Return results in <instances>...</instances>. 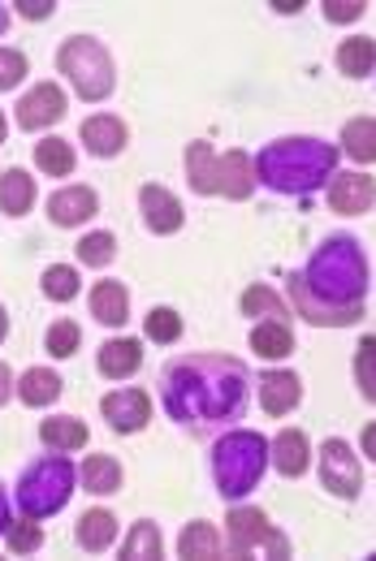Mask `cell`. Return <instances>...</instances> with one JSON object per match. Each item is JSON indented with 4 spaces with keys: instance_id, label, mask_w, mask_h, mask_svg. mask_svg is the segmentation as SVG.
Listing matches in <instances>:
<instances>
[{
    "instance_id": "1",
    "label": "cell",
    "mask_w": 376,
    "mask_h": 561,
    "mask_svg": "<svg viewBox=\"0 0 376 561\" xmlns=\"http://www.w3.org/2000/svg\"><path fill=\"white\" fill-rule=\"evenodd\" d=\"M368 294V255L355 238L333 233L307 260V268L290 277V302L316 329H346L364 320Z\"/></svg>"
},
{
    "instance_id": "2",
    "label": "cell",
    "mask_w": 376,
    "mask_h": 561,
    "mask_svg": "<svg viewBox=\"0 0 376 561\" xmlns=\"http://www.w3.org/2000/svg\"><path fill=\"white\" fill-rule=\"evenodd\" d=\"M247 367L229 354H186L173 358L160 376L164 411L169 420L200 432V427H221L247 411Z\"/></svg>"
},
{
    "instance_id": "3",
    "label": "cell",
    "mask_w": 376,
    "mask_h": 561,
    "mask_svg": "<svg viewBox=\"0 0 376 561\" xmlns=\"http://www.w3.org/2000/svg\"><path fill=\"white\" fill-rule=\"evenodd\" d=\"M255 182L277 195H311L338 173V147L324 139H277L255 160Z\"/></svg>"
},
{
    "instance_id": "4",
    "label": "cell",
    "mask_w": 376,
    "mask_h": 561,
    "mask_svg": "<svg viewBox=\"0 0 376 561\" xmlns=\"http://www.w3.org/2000/svg\"><path fill=\"white\" fill-rule=\"evenodd\" d=\"M186 178L195 195L251 199L255 195V164L247 151H213L208 142L186 147Z\"/></svg>"
},
{
    "instance_id": "5",
    "label": "cell",
    "mask_w": 376,
    "mask_h": 561,
    "mask_svg": "<svg viewBox=\"0 0 376 561\" xmlns=\"http://www.w3.org/2000/svg\"><path fill=\"white\" fill-rule=\"evenodd\" d=\"M264 467H269V440L260 432L238 427L213 445V480L226 501H242L247 492H255Z\"/></svg>"
},
{
    "instance_id": "6",
    "label": "cell",
    "mask_w": 376,
    "mask_h": 561,
    "mask_svg": "<svg viewBox=\"0 0 376 561\" xmlns=\"http://www.w3.org/2000/svg\"><path fill=\"white\" fill-rule=\"evenodd\" d=\"M75 467H70V458L66 454H44V458H35L26 471H22V480H18V510L26 514V518H48V514H57L66 501H70V492H75Z\"/></svg>"
},
{
    "instance_id": "7",
    "label": "cell",
    "mask_w": 376,
    "mask_h": 561,
    "mask_svg": "<svg viewBox=\"0 0 376 561\" xmlns=\"http://www.w3.org/2000/svg\"><path fill=\"white\" fill-rule=\"evenodd\" d=\"M57 70L70 78V87L78 91V100H104L113 87H117V73H113V57L100 39L91 35H75L57 48Z\"/></svg>"
},
{
    "instance_id": "8",
    "label": "cell",
    "mask_w": 376,
    "mask_h": 561,
    "mask_svg": "<svg viewBox=\"0 0 376 561\" xmlns=\"http://www.w3.org/2000/svg\"><path fill=\"white\" fill-rule=\"evenodd\" d=\"M226 545H229V558H290L295 553L290 540H286V531H277L264 510L238 505V501H229Z\"/></svg>"
},
{
    "instance_id": "9",
    "label": "cell",
    "mask_w": 376,
    "mask_h": 561,
    "mask_svg": "<svg viewBox=\"0 0 376 561\" xmlns=\"http://www.w3.org/2000/svg\"><path fill=\"white\" fill-rule=\"evenodd\" d=\"M320 484L342 501H355L364 492V462L351 454V445L342 436H329L320 445Z\"/></svg>"
},
{
    "instance_id": "10",
    "label": "cell",
    "mask_w": 376,
    "mask_h": 561,
    "mask_svg": "<svg viewBox=\"0 0 376 561\" xmlns=\"http://www.w3.org/2000/svg\"><path fill=\"white\" fill-rule=\"evenodd\" d=\"M61 117H66V91H61L57 82H39L35 91H26V95L18 100V126H22L26 135L48 130V126H57Z\"/></svg>"
},
{
    "instance_id": "11",
    "label": "cell",
    "mask_w": 376,
    "mask_h": 561,
    "mask_svg": "<svg viewBox=\"0 0 376 561\" xmlns=\"http://www.w3.org/2000/svg\"><path fill=\"white\" fill-rule=\"evenodd\" d=\"M100 411H104V420H109L113 432L130 436V432H144L151 423V398L144 389H117V393H109L100 402Z\"/></svg>"
},
{
    "instance_id": "12",
    "label": "cell",
    "mask_w": 376,
    "mask_h": 561,
    "mask_svg": "<svg viewBox=\"0 0 376 561\" xmlns=\"http://www.w3.org/2000/svg\"><path fill=\"white\" fill-rule=\"evenodd\" d=\"M324 191H329V208L342 211V216H364V211H373V199H376L373 173H333V178L324 182Z\"/></svg>"
},
{
    "instance_id": "13",
    "label": "cell",
    "mask_w": 376,
    "mask_h": 561,
    "mask_svg": "<svg viewBox=\"0 0 376 561\" xmlns=\"http://www.w3.org/2000/svg\"><path fill=\"white\" fill-rule=\"evenodd\" d=\"M255 389H260V407H264L273 420L290 415V411L303 402V380L295 376V371H286V367H269V371H260Z\"/></svg>"
},
{
    "instance_id": "14",
    "label": "cell",
    "mask_w": 376,
    "mask_h": 561,
    "mask_svg": "<svg viewBox=\"0 0 376 561\" xmlns=\"http://www.w3.org/2000/svg\"><path fill=\"white\" fill-rule=\"evenodd\" d=\"M139 211H144L151 233H178L182 220H186V211L173 199V191H164V186H156V182L139 191Z\"/></svg>"
},
{
    "instance_id": "15",
    "label": "cell",
    "mask_w": 376,
    "mask_h": 561,
    "mask_svg": "<svg viewBox=\"0 0 376 561\" xmlns=\"http://www.w3.org/2000/svg\"><path fill=\"white\" fill-rule=\"evenodd\" d=\"M78 139L87 142V151L91 156H117L126 139H130V130H126V122L122 117H113V113H95V117H87L82 122V130H78Z\"/></svg>"
},
{
    "instance_id": "16",
    "label": "cell",
    "mask_w": 376,
    "mask_h": 561,
    "mask_svg": "<svg viewBox=\"0 0 376 561\" xmlns=\"http://www.w3.org/2000/svg\"><path fill=\"white\" fill-rule=\"evenodd\" d=\"M95 211H100V199H95L91 186H61V191L48 199V216H53V225H61V229L87 225Z\"/></svg>"
},
{
    "instance_id": "17",
    "label": "cell",
    "mask_w": 376,
    "mask_h": 561,
    "mask_svg": "<svg viewBox=\"0 0 376 561\" xmlns=\"http://www.w3.org/2000/svg\"><path fill=\"white\" fill-rule=\"evenodd\" d=\"M269 462H273L277 476H286V480H299L303 471L311 467V445H307V436H303L299 427L277 432V440L269 445Z\"/></svg>"
},
{
    "instance_id": "18",
    "label": "cell",
    "mask_w": 376,
    "mask_h": 561,
    "mask_svg": "<svg viewBox=\"0 0 376 561\" xmlns=\"http://www.w3.org/2000/svg\"><path fill=\"white\" fill-rule=\"evenodd\" d=\"M91 316L109 329H122L130 320V289L122 280H95L91 285Z\"/></svg>"
},
{
    "instance_id": "19",
    "label": "cell",
    "mask_w": 376,
    "mask_h": 561,
    "mask_svg": "<svg viewBox=\"0 0 376 561\" xmlns=\"http://www.w3.org/2000/svg\"><path fill=\"white\" fill-rule=\"evenodd\" d=\"M61 389H66V380H61L53 367H31V371H22L18 385H13V393H18L22 407H31V411L53 407V402L61 398Z\"/></svg>"
},
{
    "instance_id": "20",
    "label": "cell",
    "mask_w": 376,
    "mask_h": 561,
    "mask_svg": "<svg viewBox=\"0 0 376 561\" xmlns=\"http://www.w3.org/2000/svg\"><path fill=\"white\" fill-rule=\"evenodd\" d=\"M139 363H144V351H139L135 337H113V342H104L100 354H95V367H100V376H109V380L135 376Z\"/></svg>"
},
{
    "instance_id": "21",
    "label": "cell",
    "mask_w": 376,
    "mask_h": 561,
    "mask_svg": "<svg viewBox=\"0 0 376 561\" xmlns=\"http://www.w3.org/2000/svg\"><path fill=\"white\" fill-rule=\"evenodd\" d=\"M117 545V518L109 510H87L78 518V549L87 553H109Z\"/></svg>"
},
{
    "instance_id": "22",
    "label": "cell",
    "mask_w": 376,
    "mask_h": 561,
    "mask_svg": "<svg viewBox=\"0 0 376 561\" xmlns=\"http://www.w3.org/2000/svg\"><path fill=\"white\" fill-rule=\"evenodd\" d=\"M178 558H186V561L221 558V536H217V527H213V523H204V518L186 523V527H182V536H178Z\"/></svg>"
},
{
    "instance_id": "23",
    "label": "cell",
    "mask_w": 376,
    "mask_h": 561,
    "mask_svg": "<svg viewBox=\"0 0 376 561\" xmlns=\"http://www.w3.org/2000/svg\"><path fill=\"white\" fill-rule=\"evenodd\" d=\"M82 489L95 492V496H109V492H122V462L113 454H91L78 471Z\"/></svg>"
},
{
    "instance_id": "24",
    "label": "cell",
    "mask_w": 376,
    "mask_h": 561,
    "mask_svg": "<svg viewBox=\"0 0 376 561\" xmlns=\"http://www.w3.org/2000/svg\"><path fill=\"white\" fill-rule=\"evenodd\" d=\"M31 204H35V178L26 169L0 173V211L4 216H26Z\"/></svg>"
},
{
    "instance_id": "25",
    "label": "cell",
    "mask_w": 376,
    "mask_h": 561,
    "mask_svg": "<svg viewBox=\"0 0 376 561\" xmlns=\"http://www.w3.org/2000/svg\"><path fill=\"white\" fill-rule=\"evenodd\" d=\"M251 351L260 354V358H290V354H295V333H290V324H282V320H260V324L251 329Z\"/></svg>"
},
{
    "instance_id": "26",
    "label": "cell",
    "mask_w": 376,
    "mask_h": 561,
    "mask_svg": "<svg viewBox=\"0 0 376 561\" xmlns=\"http://www.w3.org/2000/svg\"><path fill=\"white\" fill-rule=\"evenodd\" d=\"M39 440L57 454H75L87 445V423L75 420V415H57V420H44L39 423Z\"/></svg>"
},
{
    "instance_id": "27",
    "label": "cell",
    "mask_w": 376,
    "mask_h": 561,
    "mask_svg": "<svg viewBox=\"0 0 376 561\" xmlns=\"http://www.w3.org/2000/svg\"><path fill=\"white\" fill-rule=\"evenodd\" d=\"M242 316H251V320H290V311H286V302H282V294L273 289V285H264V280H255L247 294H242Z\"/></svg>"
},
{
    "instance_id": "28",
    "label": "cell",
    "mask_w": 376,
    "mask_h": 561,
    "mask_svg": "<svg viewBox=\"0 0 376 561\" xmlns=\"http://www.w3.org/2000/svg\"><path fill=\"white\" fill-rule=\"evenodd\" d=\"M333 61H338V70L346 73V78H368V73H373V61H376V44L368 39V35L342 39Z\"/></svg>"
},
{
    "instance_id": "29",
    "label": "cell",
    "mask_w": 376,
    "mask_h": 561,
    "mask_svg": "<svg viewBox=\"0 0 376 561\" xmlns=\"http://www.w3.org/2000/svg\"><path fill=\"white\" fill-rule=\"evenodd\" d=\"M122 558L126 561H156L164 558V540H160V527L156 523H135L130 527V536H126V545H122Z\"/></svg>"
},
{
    "instance_id": "30",
    "label": "cell",
    "mask_w": 376,
    "mask_h": 561,
    "mask_svg": "<svg viewBox=\"0 0 376 561\" xmlns=\"http://www.w3.org/2000/svg\"><path fill=\"white\" fill-rule=\"evenodd\" d=\"M342 147L346 156H355L360 164H373L376 160V122L373 117H355L342 126Z\"/></svg>"
},
{
    "instance_id": "31",
    "label": "cell",
    "mask_w": 376,
    "mask_h": 561,
    "mask_svg": "<svg viewBox=\"0 0 376 561\" xmlns=\"http://www.w3.org/2000/svg\"><path fill=\"white\" fill-rule=\"evenodd\" d=\"M35 164L48 178H70L75 173V147L66 139H39L35 142Z\"/></svg>"
},
{
    "instance_id": "32",
    "label": "cell",
    "mask_w": 376,
    "mask_h": 561,
    "mask_svg": "<svg viewBox=\"0 0 376 561\" xmlns=\"http://www.w3.org/2000/svg\"><path fill=\"white\" fill-rule=\"evenodd\" d=\"M144 333L156 346H173L182 337V316L173 307H151L148 316H144Z\"/></svg>"
},
{
    "instance_id": "33",
    "label": "cell",
    "mask_w": 376,
    "mask_h": 561,
    "mask_svg": "<svg viewBox=\"0 0 376 561\" xmlns=\"http://www.w3.org/2000/svg\"><path fill=\"white\" fill-rule=\"evenodd\" d=\"M4 545H9V553L13 558H26V553H35L39 545H44V527H39V518H18V523H9V531H4Z\"/></svg>"
},
{
    "instance_id": "34",
    "label": "cell",
    "mask_w": 376,
    "mask_h": 561,
    "mask_svg": "<svg viewBox=\"0 0 376 561\" xmlns=\"http://www.w3.org/2000/svg\"><path fill=\"white\" fill-rule=\"evenodd\" d=\"M44 298H53V302H75L78 289H82V280L70 264H53V268H44Z\"/></svg>"
},
{
    "instance_id": "35",
    "label": "cell",
    "mask_w": 376,
    "mask_h": 561,
    "mask_svg": "<svg viewBox=\"0 0 376 561\" xmlns=\"http://www.w3.org/2000/svg\"><path fill=\"white\" fill-rule=\"evenodd\" d=\"M117 260V238L113 233H87L82 242H78V264H87V268H104V264H113Z\"/></svg>"
},
{
    "instance_id": "36",
    "label": "cell",
    "mask_w": 376,
    "mask_h": 561,
    "mask_svg": "<svg viewBox=\"0 0 376 561\" xmlns=\"http://www.w3.org/2000/svg\"><path fill=\"white\" fill-rule=\"evenodd\" d=\"M78 342H82V329H78L75 320H57L48 329V337H44V351L53 354V358H75Z\"/></svg>"
},
{
    "instance_id": "37",
    "label": "cell",
    "mask_w": 376,
    "mask_h": 561,
    "mask_svg": "<svg viewBox=\"0 0 376 561\" xmlns=\"http://www.w3.org/2000/svg\"><path fill=\"white\" fill-rule=\"evenodd\" d=\"M26 73H31V66H26V57L18 48H0V91H13Z\"/></svg>"
},
{
    "instance_id": "38",
    "label": "cell",
    "mask_w": 376,
    "mask_h": 561,
    "mask_svg": "<svg viewBox=\"0 0 376 561\" xmlns=\"http://www.w3.org/2000/svg\"><path fill=\"white\" fill-rule=\"evenodd\" d=\"M373 337H364L360 342V358H355V371H360V389H364V398L373 402L376 398V380H373Z\"/></svg>"
},
{
    "instance_id": "39",
    "label": "cell",
    "mask_w": 376,
    "mask_h": 561,
    "mask_svg": "<svg viewBox=\"0 0 376 561\" xmlns=\"http://www.w3.org/2000/svg\"><path fill=\"white\" fill-rule=\"evenodd\" d=\"M324 18L329 22H355V18H364V0H324Z\"/></svg>"
},
{
    "instance_id": "40",
    "label": "cell",
    "mask_w": 376,
    "mask_h": 561,
    "mask_svg": "<svg viewBox=\"0 0 376 561\" xmlns=\"http://www.w3.org/2000/svg\"><path fill=\"white\" fill-rule=\"evenodd\" d=\"M18 13L31 22H44V18H53V0H18Z\"/></svg>"
},
{
    "instance_id": "41",
    "label": "cell",
    "mask_w": 376,
    "mask_h": 561,
    "mask_svg": "<svg viewBox=\"0 0 376 561\" xmlns=\"http://www.w3.org/2000/svg\"><path fill=\"white\" fill-rule=\"evenodd\" d=\"M13 385H18V380H13V371H9V363H0V407H4L9 398H13Z\"/></svg>"
},
{
    "instance_id": "42",
    "label": "cell",
    "mask_w": 376,
    "mask_h": 561,
    "mask_svg": "<svg viewBox=\"0 0 376 561\" xmlns=\"http://www.w3.org/2000/svg\"><path fill=\"white\" fill-rule=\"evenodd\" d=\"M9 523H13V518H9V496L0 489V531H9Z\"/></svg>"
},
{
    "instance_id": "43",
    "label": "cell",
    "mask_w": 376,
    "mask_h": 561,
    "mask_svg": "<svg viewBox=\"0 0 376 561\" xmlns=\"http://www.w3.org/2000/svg\"><path fill=\"white\" fill-rule=\"evenodd\" d=\"M4 337H9V311L0 307V342H4Z\"/></svg>"
},
{
    "instance_id": "44",
    "label": "cell",
    "mask_w": 376,
    "mask_h": 561,
    "mask_svg": "<svg viewBox=\"0 0 376 561\" xmlns=\"http://www.w3.org/2000/svg\"><path fill=\"white\" fill-rule=\"evenodd\" d=\"M4 26H9V9H0V35H4Z\"/></svg>"
},
{
    "instance_id": "45",
    "label": "cell",
    "mask_w": 376,
    "mask_h": 561,
    "mask_svg": "<svg viewBox=\"0 0 376 561\" xmlns=\"http://www.w3.org/2000/svg\"><path fill=\"white\" fill-rule=\"evenodd\" d=\"M4 135H9V122H4V113H0V142H4Z\"/></svg>"
}]
</instances>
